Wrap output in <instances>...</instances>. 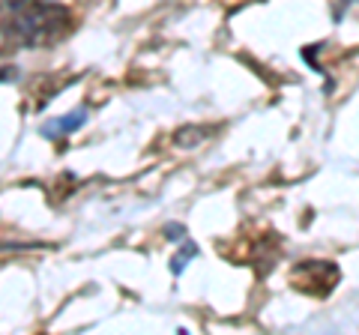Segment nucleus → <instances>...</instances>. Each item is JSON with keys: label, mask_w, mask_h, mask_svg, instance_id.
<instances>
[{"label": "nucleus", "mask_w": 359, "mask_h": 335, "mask_svg": "<svg viewBox=\"0 0 359 335\" xmlns=\"http://www.w3.org/2000/svg\"><path fill=\"white\" fill-rule=\"evenodd\" d=\"M6 39L21 48H45L63 39L72 27L69 9L57 0H6Z\"/></svg>", "instance_id": "1"}, {"label": "nucleus", "mask_w": 359, "mask_h": 335, "mask_svg": "<svg viewBox=\"0 0 359 335\" xmlns=\"http://www.w3.org/2000/svg\"><path fill=\"white\" fill-rule=\"evenodd\" d=\"M339 282V266L330 261H306L294 270V287L311 296H327Z\"/></svg>", "instance_id": "2"}, {"label": "nucleus", "mask_w": 359, "mask_h": 335, "mask_svg": "<svg viewBox=\"0 0 359 335\" xmlns=\"http://www.w3.org/2000/svg\"><path fill=\"white\" fill-rule=\"evenodd\" d=\"M207 138V129H201V126H186V129H180L177 135H174V144L177 147H183V150H192L198 147L201 141Z\"/></svg>", "instance_id": "4"}, {"label": "nucleus", "mask_w": 359, "mask_h": 335, "mask_svg": "<svg viewBox=\"0 0 359 335\" xmlns=\"http://www.w3.org/2000/svg\"><path fill=\"white\" fill-rule=\"evenodd\" d=\"M84 123H87V108H75V111H69V114H63V117H57V120L45 123V126H42V135H45V138H60V135H69V132L81 129Z\"/></svg>", "instance_id": "3"}, {"label": "nucleus", "mask_w": 359, "mask_h": 335, "mask_svg": "<svg viewBox=\"0 0 359 335\" xmlns=\"http://www.w3.org/2000/svg\"><path fill=\"white\" fill-rule=\"evenodd\" d=\"M198 254V249H195V242H189V240H183V252H177L174 254V261H171V273L174 275H180L189 266V261H192Z\"/></svg>", "instance_id": "5"}, {"label": "nucleus", "mask_w": 359, "mask_h": 335, "mask_svg": "<svg viewBox=\"0 0 359 335\" xmlns=\"http://www.w3.org/2000/svg\"><path fill=\"white\" fill-rule=\"evenodd\" d=\"M165 233H168V240H180V242H183L186 240V228L183 225H177V221H174V225H165Z\"/></svg>", "instance_id": "6"}]
</instances>
